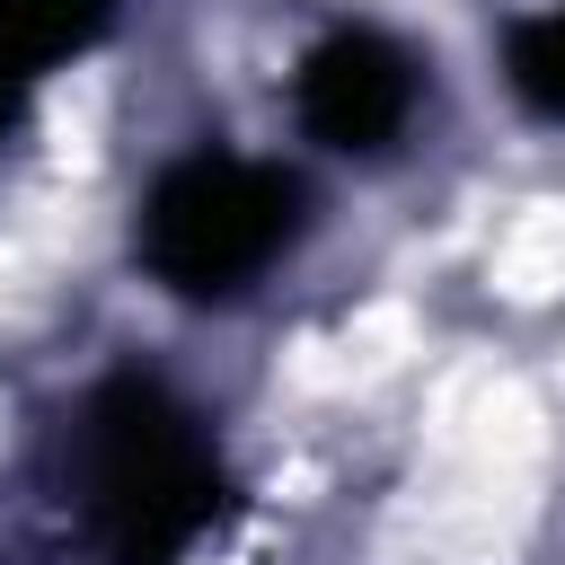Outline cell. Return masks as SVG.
I'll use <instances>...</instances> for the list:
<instances>
[{
  "label": "cell",
  "mask_w": 565,
  "mask_h": 565,
  "mask_svg": "<svg viewBox=\"0 0 565 565\" xmlns=\"http://www.w3.org/2000/svg\"><path fill=\"white\" fill-rule=\"evenodd\" d=\"M79 503L106 565H177L221 521L230 477L203 415L168 380L115 371L79 415Z\"/></svg>",
  "instance_id": "6da1fadb"
},
{
  "label": "cell",
  "mask_w": 565,
  "mask_h": 565,
  "mask_svg": "<svg viewBox=\"0 0 565 565\" xmlns=\"http://www.w3.org/2000/svg\"><path fill=\"white\" fill-rule=\"evenodd\" d=\"M300 177L238 150H185L141 194L132 247L177 300H230L300 238Z\"/></svg>",
  "instance_id": "7a4b0ae2"
},
{
  "label": "cell",
  "mask_w": 565,
  "mask_h": 565,
  "mask_svg": "<svg viewBox=\"0 0 565 565\" xmlns=\"http://www.w3.org/2000/svg\"><path fill=\"white\" fill-rule=\"evenodd\" d=\"M291 97H300V124L327 150L380 159V150H397V132L424 106V62L397 35H380V26H335V35L309 44Z\"/></svg>",
  "instance_id": "3957f363"
},
{
  "label": "cell",
  "mask_w": 565,
  "mask_h": 565,
  "mask_svg": "<svg viewBox=\"0 0 565 565\" xmlns=\"http://www.w3.org/2000/svg\"><path fill=\"white\" fill-rule=\"evenodd\" d=\"M97 26H106V0H0V124H9V106L26 97V79H35L53 53L88 44Z\"/></svg>",
  "instance_id": "277c9868"
},
{
  "label": "cell",
  "mask_w": 565,
  "mask_h": 565,
  "mask_svg": "<svg viewBox=\"0 0 565 565\" xmlns=\"http://www.w3.org/2000/svg\"><path fill=\"white\" fill-rule=\"evenodd\" d=\"M503 71H512V97H521L539 124H565V9L521 18L512 44H503Z\"/></svg>",
  "instance_id": "5b68a950"
}]
</instances>
